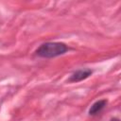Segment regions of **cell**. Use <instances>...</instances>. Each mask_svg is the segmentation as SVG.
<instances>
[{
	"mask_svg": "<svg viewBox=\"0 0 121 121\" xmlns=\"http://www.w3.org/2000/svg\"><path fill=\"white\" fill-rule=\"evenodd\" d=\"M68 50L66 44L62 43H43L37 50L36 54L42 58H54L64 54Z\"/></svg>",
	"mask_w": 121,
	"mask_h": 121,
	"instance_id": "obj_1",
	"label": "cell"
},
{
	"mask_svg": "<svg viewBox=\"0 0 121 121\" xmlns=\"http://www.w3.org/2000/svg\"><path fill=\"white\" fill-rule=\"evenodd\" d=\"M92 74V70L90 69H81V70H78L77 72L73 73L69 78L70 82H78V81H81L85 78H87L89 76H91Z\"/></svg>",
	"mask_w": 121,
	"mask_h": 121,
	"instance_id": "obj_2",
	"label": "cell"
},
{
	"mask_svg": "<svg viewBox=\"0 0 121 121\" xmlns=\"http://www.w3.org/2000/svg\"><path fill=\"white\" fill-rule=\"evenodd\" d=\"M106 104H107V100L106 99H101V100H98V101L95 102L91 106V108L89 110V114L90 115H95V114H97L98 112H100L102 111V109L106 106Z\"/></svg>",
	"mask_w": 121,
	"mask_h": 121,
	"instance_id": "obj_3",
	"label": "cell"
},
{
	"mask_svg": "<svg viewBox=\"0 0 121 121\" xmlns=\"http://www.w3.org/2000/svg\"><path fill=\"white\" fill-rule=\"evenodd\" d=\"M111 121H119L118 119H112V120H111Z\"/></svg>",
	"mask_w": 121,
	"mask_h": 121,
	"instance_id": "obj_4",
	"label": "cell"
}]
</instances>
